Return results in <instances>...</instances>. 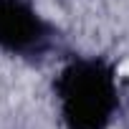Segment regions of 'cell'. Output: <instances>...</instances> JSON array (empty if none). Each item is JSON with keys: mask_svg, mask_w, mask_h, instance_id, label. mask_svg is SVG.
Listing matches in <instances>:
<instances>
[{"mask_svg": "<svg viewBox=\"0 0 129 129\" xmlns=\"http://www.w3.org/2000/svg\"><path fill=\"white\" fill-rule=\"evenodd\" d=\"M58 116L66 129H109L119 111L116 69L104 56H74L53 79Z\"/></svg>", "mask_w": 129, "mask_h": 129, "instance_id": "cell-1", "label": "cell"}, {"mask_svg": "<svg viewBox=\"0 0 129 129\" xmlns=\"http://www.w3.org/2000/svg\"><path fill=\"white\" fill-rule=\"evenodd\" d=\"M126 86H129V81H126Z\"/></svg>", "mask_w": 129, "mask_h": 129, "instance_id": "cell-3", "label": "cell"}, {"mask_svg": "<svg viewBox=\"0 0 129 129\" xmlns=\"http://www.w3.org/2000/svg\"><path fill=\"white\" fill-rule=\"evenodd\" d=\"M61 46V30L33 0H0V53L43 63Z\"/></svg>", "mask_w": 129, "mask_h": 129, "instance_id": "cell-2", "label": "cell"}]
</instances>
